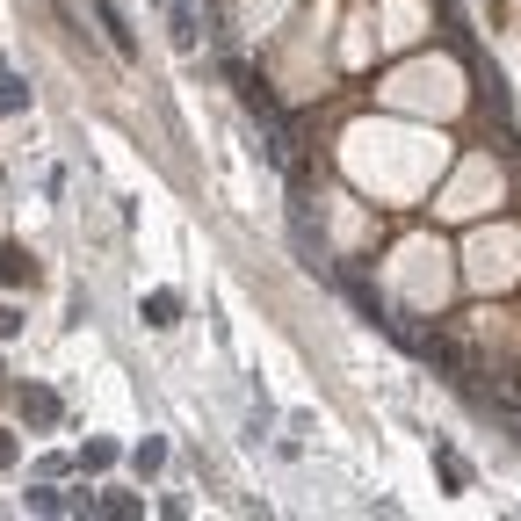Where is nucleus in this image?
<instances>
[{
    "label": "nucleus",
    "mask_w": 521,
    "mask_h": 521,
    "mask_svg": "<svg viewBox=\"0 0 521 521\" xmlns=\"http://www.w3.org/2000/svg\"><path fill=\"white\" fill-rule=\"evenodd\" d=\"M138 312H145V326H160V333L181 326V290H145V297H138Z\"/></svg>",
    "instance_id": "1"
},
{
    "label": "nucleus",
    "mask_w": 521,
    "mask_h": 521,
    "mask_svg": "<svg viewBox=\"0 0 521 521\" xmlns=\"http://www.w3.org/2000/svg\"><path fill=\"white\" fill-rule=\"evenodd\" d=\"M95 22L109 29V44L124 51V58H138V37H131V29H124V15H116V0H95Z\"/></svg>",
    "instance_id": "2"
},
{
    "label": "nucleus",
    "mask_w": 521,
    "mask_h": 521,
    "mask_svg": "<svg viewBox=\"0 0 521 521\" xmlns=\"http://www.w3.org/2000/svg\"><path fill=\"white\" fill-rule=\"evenodd\" d=\"M0 109H8V116H15V109H29V87H22V73L8 66V58H0Z\"/></svg>",
    "instance_id": "3"
},
{
    "label": "nucleus",
    "mask_w": 521,
    "mask_h": 521,
    "mask_svg": "<svg viewBox=\"0 0 521 521\" xmlns=\"http://www.w3.org/2000/svg\"><path fill=\"white\" fill-rule=\"evenodd\" d=\"M22 413L29 420H58V391H22Z\"/></svg>",
    "instance_id": "4"
},
{
    "label": "nucleus",
    "mask_w": 521,
    "mask_h": 521,
    "mask_svg": "<svg viewBox=\"0 0 521 521\" xmlns=\"http://www.w3.org/2000/svg\"><path fill=\"white\" fill-rule=\"evenodd\" d=\"M435 471H442V485H449V493H464V485H471V471H464V464H456V456H449V449H435Z\"/></svg>",
    "instance_id": "5"
},
{
    "label": "nucleus",
    "mask_w": 521,
    "mask_h": 521,
    "mask_svg": "<svg viewBox=\"0 0 521 521\" xmlns=\"http://www.w3.org/2000/svg\"><path fill=\"white\" fill-rule=\"evenodd\" d=\"M116 456H124V449H116V442H87V449H80V464H87V471H109Z\"/></svg>",
    "instance_id": "6"
},
{
    "label": "nucleus",
    "mask_w": 521,
    "mask_h": 521,
    "mask_svg": "<svg viewBox=\"0 0 521 521\" xmlns=\"http://www.w3.org/2000/svg\"><path fill=\"white\" fill-rule=\"evenodd\" d=\"M174 44H181V51L196 44V15H189V0H174Z\"/></svg>",
    "instance_id": "7"
},
{
    "label": "nucleus",
    "mask_w": 521,
    "mask_h": 521,
    "mask_svg": "<svg viewBox=\"0 0 521 521\" xmlns=\"http://www.w3.org/2000/svg\"><path fill=\"white\" fill-rule=\"evenodd\" d=\"M131 464H138V471H160V464H167V442H160V435H152V442H138V456H131Z\"/></svg>",
    "instance_id": "8"
},
{
    "label": "nucleus",
    "mask_w": 521,
    "mask_h": 521,
    "mask_svg": "<svg viewBox=\"0 0 521 521\" xmlns=\"http://www.w3.org/2000/svg\"><path fill=\"white\" fill-rule=\"evenodd\" d=\"M22 275H29V254L8 247V254H0V283H22Z\"/></svg>",
    "instance_id": "9"
},
{
    "label": "nucleus",
    "mask_w": 521,
    "mask_h": 521,
    "mask_svg": "<svg viewBox=\"0 0 521 521\" xmlns=\"http://www.w3.org/2000/svg\"><path fill=\"white\" fill-rule=\"evenodd\" d=\"M102 514H145V500H131V493H102Z\"/></svg>",
    "instance_id": "10"
},
{
    "label": "nucleus",
    "mask_w": 521,
    "mask_h": 521,
    "mask_svg": "<svg viewBox=\"0 0 521 521\" xmlns=\"http://www.w3.org/2000/svg\"><path fill=\"white\" fill-rule=\"evenodd\" d=\"M0 464H15V442H8V427H0Z\"/></svg>",
    "instance_id": "11"
}]
</instances>
